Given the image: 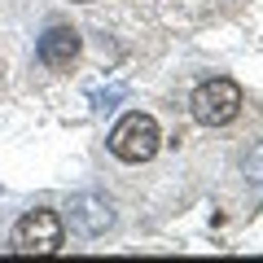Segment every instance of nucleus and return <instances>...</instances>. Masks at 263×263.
Here are the masks:
<instances>
[{"label": "nucleus", "mask_w": 263, "mask_h": 263, "mask_svg": "<svg viewBox=\"0 0 263 263\" xmlns=\"http://www.w3.org/2000/svg\"><path fill=\"white\" fill-rule=\"evenodd\" d=\"M246 176H250L254 184H263V141L254 145L250 154H246Z\"/></svg>", "instance_id": "nucleus-6"}, {"label": "nucleus", "mask_w": 263, "mask_h": 263, "mask_svg": "<svg viewBox=\"0 0 263 263\" xmlns=\"http://www.w3.org/2000/svg\"><path fill=\"white\" fill-rule=\"evenodd\" d=\"M189 105H193V119L202 127H224L241 114V88L233 79H206V84H197Z\"/></svg>", "instance_id": "nucleus-2"}, {"label": "nucleus", "mask_w": 263, "mask_h": 263, "mask_svg": "<svg viewBox=\"0 0 263 263\" xmlns=\"http://www.w3.org/2000/svg\"><path fill=\"white\" fill-rule=\"evenodd\" d=\"M110 224H114V206L105 202L101 193H79V197H70V228H75L79 237H101Z\"/></svg>", "instance_id": "nucleus-4"}, {"label": "nucleus", "mask_w": 263, "mask_h": 263, "mask_svg": "<svg viewBox=\"0 0 263 263\" xmlns=\"http://www.w3.org/2000/svg\"><path fill=\"white\" fill-rule=\"evenodd\" d=\"M75 5H88V0H75Z\"/></svg>", "instance_id": "nucleus-8"}, {"label": "nucleus", "mask_w": 263, "mask_h": 263, "mask_svg": "<svg viewBox=\"0 0 263 263\" xmlns=\"http://www.w3.org/2000/svg\"><path fill=\"white\" fill-rule=\"evenodd\" d=\"M158 145H162L158 123H154L149 114H141V110L123 114V119L114 123V132H110V154L123 158V162H149L154 154H158Z\"/></svg>", "instance_id": "nucleus-1"}, {"label": "nucleus", "mask_w": 263, "mask_h": 263, "mask_svg": "<svg viewBox=\"0 0 263 263\" xmlns=\"http://www.w3.org/2000/svg\"><path fill=\"white\" fill-rule=\"evenodd\" d=\"M9 246L13 254H57L62 250V219L53 211H31L13 224Z\"/></svg>", "instance_id": "nucleus-3"}, {"label": "nucleus", "mask_w": 263, "mask_h": 263, "mask_svg": "<svg viewBox=\"0 0 263 263\" xmlns=\"http://www.w3.org/2000/svg\"><path fill=\"white\" fill-rule=\"evenodd\" d=\"M119 97H127V88H110V92H92L97 110H110V101H119Z\"/></svg>", "instance_id": "nucleus-7"}, {"label": "nucleus", "mask_w": 263, "mask_h": 263, "mask_svg": "<svg viewBox=\"0 0 263 263\" xmlns=\"http://www.w3.org/2000/svg\"><path fill=\"white\" fill-rule=\"evenodd\" d=\"M79 57V31L75 27H48L40 35V62L53 66V70H66V66Z\"/></svg>", "instance_id": "nucleus-5"}]
</instances>
